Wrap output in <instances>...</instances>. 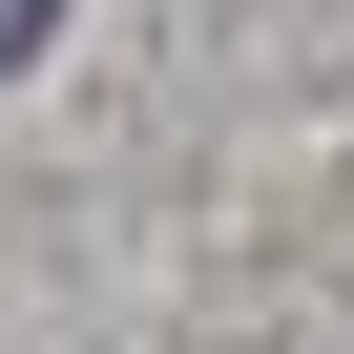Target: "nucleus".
<instances>
[{
    "instance_id": "obj_1",
    "label": "nucleus",
    "mask_w": 354,
    "mask_h": 354,
    "mask_svg": "<svg viewBox=\"0 0 354 354\" xmlns=\"http://www.w3.org/2000/svg\"><path fill=\"white\" fill-rule=\"evenodd\" d=\"M42 42H63V0H0V84H21V63H42Z\"/></svg>"
}]
</instances>
